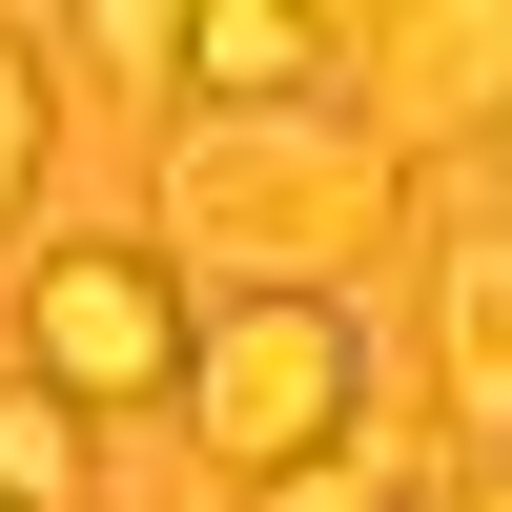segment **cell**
Wrapping results in <instances>:
<instances>
[{
    "label": "cell",
    "mask_w": 512,
    "mask_h": 512,
    "mask_svg": "<svg viewBox=\"0 0 512 512\" xmlns=\"http://www.w3.org/2000/svg\"><path fill=\"white\" fill-rule=\"evenodd\" d=\"M246 512H410V472H369V451H328V472H287V492H246Z\"/></svg>",
    "instance_id": "9c48e42d"
},
{
    "label": "cell",
    "mask_w": 512,
    "mask_h": 512,
    "mask_svg": "<svg viewBox=\"0 0 512 512\" xmlns=\"http://www.w3.org/2000/svg\"><path fill=\"white\" fill-rule=\"evenodd\" d=\"M185 287H164V246H62V267L21 287V390L62 410H185Z\"/></svg>",
    "instance_id": "3957f363"
},
{
    "label": "cell",
    "mask_w": 512,
    "mask_h": 512,
    "mask_svg": "<svg viewBox=\"0 0 512 512\" xmlns=\"http://www.w3.org/2000/svg\"><path fill=\"white\" fill-rule=\"evenodd\" d=\"M410 62V123H512V0H431V21H390Z\"/></svg>",
    "instance_id": "8992f818"
},
{
    "label": "cell",
    "mask_w": 512,
    "mask_h": 512,
    "mask_svg": "<svg viewBox=\"0 0 512 512\" xmlns=\"http://www.w3.org/2000/svg\"><path fill=\"white\" fill-rule=\"evenodd\" d=\"M410 512H512V472H472V492H410Z\"/></svg>",
    "instance_id": "30bf717a"
},
{
    "label": "cell",
    "mask_w": 512,
    "mask_h": 512,
    "mask_svg": "<svg viewBox=\"0 0 512 512\" xmlns=\"http://www.w3.org/2000/svg\"><path fill=\"white\" fill-rule=\"evenodd\" d=\"M41 144H62V82H41V41L0 21V226L41 205Z\"/></svg>",
    "instance_id": "ba28073f"
},
{
    "label": "cell",
    "mask_w": 512,
    "mask_h": 512,
    "mask_svg": "<svg viewBox=\"0 0 512 512\" xmlns=\"http://www.w3.org/2000/svg\"><path fill=\"white\" fill-rule=\"evenodd\" d=\"M185 82H226V103H308V82H328V21H308V0H185Z\"/></svg>",
    "instance_id": "5b68a950"
},
{
    "label": "cell",
    "mask_w": 512,
    "mask_h": 512,
    "mask_svg": "<svg viewBox=\"0 0 512 512\" xmlns=\"http://www.w3.org/2000/svg\"><path fill=\"white\" fill-rule=\"evenodd\" d=\"M164 246L226 267V308H349V267L390 246V123H349V103H205L164 144Z\"/></svg>",
    "instance_id": "6da1fadb"
},
{
    "label": "cell",
    "mask_w": 512,
    "mask_h": 512,
    "mask_svg": "<svg viewBox=\"0 0 512 512\" xmlns=\"http://www.w3.org/2000/svg\"><path fill=\"white\" fill-rule=\"evenodd\" d=\"M431 410L512 451V226H431Z\"/></svg>",
    "instance_id": "277c9868"
},
{
    "label": "cell",
    "mask_w": 512,
    "mask_h": 512,
    "mask_svg": "<svg viewBox=\"0 0 512 512\" xmlns=\"http://www.w3.org/2000/svg\"><path fill=\"white\" fill-rule=\"evenodd\" d=\"M0 512H82V410L62 390H0Z\"/></svg>",
    "instance_id": "52a82bcc"
},
{
    "label": "cell",
    "mask_w": 512,
    "mask_h": 512,
    "mask_svg": "<svg viewBox=\"0 0 512 512\" xmlns=\"http://www.w3.org/2000/svg\"><path fill=\"white\" fill-rule=\"evenodd\" d=\"M349 390H369L349 308H205V349H185V431L226 451L246 492L328 472V451H349Z\"/></svg>",
    "instance_id": "7a4b0ae2"
}]
</instances>
